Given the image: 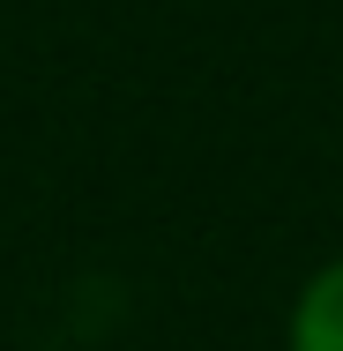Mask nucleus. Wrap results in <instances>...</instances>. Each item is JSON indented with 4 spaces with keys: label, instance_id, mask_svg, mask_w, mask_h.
Here are the masks:
<instances>
[{
    "label": "nucleus",
    "instance_id": "1",
    "mask_svg": "<svg viewBox=\"0 0 343 351\" xmlns=\"http://www.w3.org/2000/svg\"><path fill=\"white\" fill-rule=\"evenodd\" d=\"M291 351H343V262H329L321 277L298 291V314H291Z\"/></svg>",
    "mask_w": 343,
    "mask_h": 351
}]
</instances>
